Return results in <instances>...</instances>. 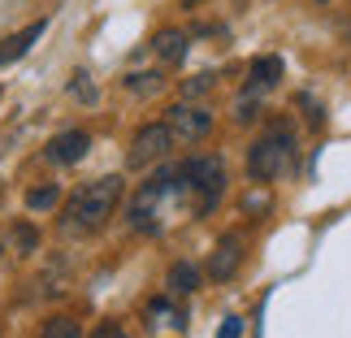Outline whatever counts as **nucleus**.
<instances>
[{
	"mask_svg": "<svg viewBox=\"0 0 351 338\" xmlns=\"http://www.w3.org/2000/svg\"><path fill=\"white\" fill-rule=\"evenodd\" d=\"M39 338H83V326H78L74 317H48Z\"/></svg>",
	"mask_w": 351,
	"mask_h": 338,
	"instance_id": "17",
	"label": "nucleus"
},
{
	"mask_svg": "<svg viewBox=\"0 0 351 338\" xmlns=\"http://www.w3.org/2000/svg\"><path fill=\"white\" fill-rule=\"evenodd\" d=\"M165 83H169V78L160 74V70H139V74H126V83H121V87H126L130 96L147 100V96H160V91H165Z\"/></svg>",
	"mask_w": 351,
	"mask_h": 338,
	"instance_id": "14",
	"label": "nucleus"
},
{
	"mask_svg": "<svg viewBox=\"0 0 351 338\" xmlns=\"http://www.w3.org/2000/svg\"><path fill=\"white\" fill-rule=\"evenodd\" d=\"M217 338H243V317H226L221 330H217Z\"/></svg>",
	"mask_w": 351,
	"mask_h": 338,
	"instance_id": "21",
	"label": "nucleus"
},
{
	"mask_svg": "<svg viewBox=\"0 0 351 338\" xmlns=\"http://www.w3.org/2000/svg\"><path fill=\"white\" fill-rule=\"evenodd\" d=\"M44 31H48V18H35L31 26H22V31H13V35H5L0 39V65H13V61H22L26 52H31L39 39H44Z\"/></svg>",
	"mask_w": 351,
	"mask_h": 338,
	"instance_id": "9",
	"label": "nucleus"
},
{
	"mask_svg": "<svg viewBox=\"0 0 351 338\" xmlns=\"http://www.w3.org/2000/svg\"><path fill=\"white\" fill-rule=\"evenodd\" d=\"M178 182H182V191L195 195V213H213L226 195V160L217 152L186 156L178 165Z\"/></svg>",
	"mask_w": 351,
	"mask_h": 338,
	"instance_id": "3",
	"label": "nucleus"
},
{
	"mask_svg": "<svg viewBox=\"0 0 351 338\" xmlns=\"http://www.w3.org/2000/svg\"><path fill=\"white\" fill-rule=\"evenodd\" d=\"M213 87H217V74H213V70H204V74H191V78H182V83H178L182 100H204Z\"/></svg>",
	"mask_w": 351,
	"mask_h": 338,
	"instance_id": "16",
	"label": "nucleus"
},
{
	"mask_svg": "<svg viewBox=\"0 0 351 338\" xmlns=\"http://www.w3.org/2000/svg\"><path fill=\"white\" fill-rule=\"evenodd\" d=\"M199 282H204V274L191 261H173L165 274V291H169V300H186V295L199 291Z\"/></svg>",
	"mask_w": 351,
	"mask_h": 338,
	"instance_id": "11",
	"label": "nucleus"
},
{
	"mask_svg": "<svg viewBox=\"0 0 351 338\" xmlns=\"http://www.w3.org/2000/svg\"><path fill=\"white\" fill-rule=\"evenodd\" d=\"M282 74H287V65H282V57H274V52H265V57H256V61L247 65V83L261 87L265 96L282 83Z\"/></svg>",
	"mask_w": 351,
	"mask_h": 338,
	"instance_id": "12",
	"label": "nucleus"
},
{
	"mask_svg": "<svg viewBox=\"0 0 351 338\" xmlns=\"http://www.w3.org/2000/svg\"><path fill=\"white\" fill-rule=\"evenodd\" d=\"M313 5H330V0H313Z\"/></svg>",
	"mask_w": 351,
	"mask_h": 338,
	"instance_id": "24",
	"label": "nucleus"
},
{
	"mask_svg": "<svg viewBox=\"0 0 351 338\" xmlns=\"http://www.w3.org/2000/svg\"><path fill=\"white\" fill-rule=\"evenodd\" d=\"M87 152H91V134L74 126V130L52 134L48 147H44V160H48V165H78Z\"/></svg>",
	"mask_w": 351,
	"mask_h": 338,
	"instance_id": "8",
	"label": "nucleus"
},
{
	"mask_svg": "<svg viewBox=\"0 0 351 338\" xmlns=\"http://www.w3.org/2000/svg\"><path fill=\"white\" fill-rule=\"evenodd\" d=\"M178 5H182V9H199V5H204V0H178Z\"/></svg>",
	"mask_w": 351,
	"mask_h": 338,
	"instance_id": "23",
	"label": "nucleus"
},
{
	"mask_svg": "<svg viewBox=\"0 0 351 338\" xmlns=\"http://www.w3.org/2000/svg\"><path fill=\"white\" fill-rule=\"evenodd\" d=\"M291 165H295V126L287 117H278V121H269V126L252 139V147H247V178L269 186Z\"/></svg>",
	"mask_w": 351,
	"mask_h": 338,
	"instance_id": "2",
	"label": "nucleus"
},
{
	"mask_svg": "<svg viewBox=\"0 0 351 338\" xmlns=\"http://www.w3.org/2000/svg\"><path fill=\"white\" fill-rule=\"evenodd\" d=\"M261 109H265V91L261 87H252V83H243V91H239V100H234V126H252L256 117H261Z\"/></svg>",
	"mask_w": 351,
	"mask_h": 338,
	"instance_id": "13",
	"label": "nucleus"
},
{
	"mask_svg": "<svg viewBox=\"0 0 351 338\" xmlns=\"http://www.w3.org/2000/svg\"><path fill=\"white\" fill-rule=\"evenodd\" d=\"M35 248H39V230L31 221H18V226H13V252H18V256H31Z\"/></svg>",
	"mask_w": 351,
	"mask_h": 338,
	"instance_id": "18",
	"label": "nucleus"
},
{
	"mask_svg": "<svg viewBox=\"0 0 351 338\" xmlns=\"http://www.w3.org/2000/svg\"><path fill=\"white\" fill-rule=\"evenodd\" d=\"M173 191H182L178 169H156L152 178L130 195V204H126L130 230H139V234H156V230H160V200H169Z\"/></svg>",
	"mask_w": 351,
	"mask_h": 338,
	"instance_id": "4",
	"label": "nucleus"
},
{
	"mask_svg": "<svg viewBox=\"0 0 351 338\" xmlns=\"http://www.w3.org/2000/svg\"><path fill=\"white\" fill-rule=\"evenodd\" d=\"M165 126L173 130V143H204L213 126H217V117H213L208 104H195V100H178L165 109Z\"/></svg>",
	"mask_w": 351,
	"mask_h": 338,
	"instance_id": "5",
	"label": "nucleus"
},
{
	"mask_svg": "<svg viewBox=\"0 0 351 338\" xmlns=\"http://www.w3.org/2000/svg\"><path fill=\"white\" fill-rule=\"evenodd\" d=\"M57 204H61V186L57 182H39V186L26 191V208L31 213H52Z\"/></svg>",
	"mask_w": 351,
	"mask_h": 338,
	"instance_id": "15",
	"label": "nucleus"
},
{
	"mask_svg": "<svg viewBox=\"0 0 351 338\" xmlns=\"http://www.w3.org/2000/svg\"><path fill=\"white\" fill-rule=\"evenodd\" d=\"M91 338H126V330H121L117 321H100V326L91 330Z\"/></svg>",
	"mask_w": 351,
	"mask_h": 338,
	"instance_id": "20",
	"label": "nucleus"
},
{
	"mask_svg": "<svg viewBox=\"0 0 351 338\" xmlns=\"http://www.w3.org/2000/svg\"><path fill=\"white\" fill-rule=\"evenodd\" d=\"M173 130L165 126V117L160 121H147V126L134 130V139H130V152H126V165L130 169H147V165H156V160H165L173 152Z\"/></svg>",
	"mask_w": 351,
	"mask_h": 338,
	"instance_id": "6",
	"label": "nucleus"
},
{
	"mask_svg": "<svg viewBox=\"0 0 351 338\" xmlns=\"http://www.w3.org/2000/svg\"><path fill=\"white\" fill-rule=\"evenodd\" d=\"M70 96H74V100H87V104H96V87H91V74H83V70L74 74V83H70Z\"/></svg>",
	"mask_w": 351,
	"mask_h": 338,
	"instance_id": "19",
	"label": "nucleus"
},
{
	"mask_svg": "<svg viewBox=\"0 0 351 338\" xmlns=\"http://www.w3.org/2000/svg\"><path fill=\"white\" fill-rule=\"evenodd\" d=\"M121 195H126V178H121V173H104L96 182H83L61 208V234H70V239L100 234V230L109 226V217L117 213Z\"/></svg>",
	"mask_w": 351,
	"mask_h": 338,
	"instance_id": "1",
	"label": "nucleus"
},
{
	"mask_svg": "<svg viewBox=\"0 0 351 338\" xmlns=\"http://www.w3.org/2000/svg\"><path fill=\"white\" fill-rule=\"evenodd\" d=\"M300 109H308V126H321V109L313 96H300Z\"/></svg>",
	"mask_w": 351,
	"mask_h": 338,
	"instance_id": "22",
	"label": "nucleus"
},
{
	"mask_svg": "<svg viewBox=\"0 0 351 338\" xmlns=\"http://www.w3.org/2000/svg\"><path fill=\"white\" fill-rule=\"evenodd\" d=\"M186 48H191V35L178 31V26H165V31L152 35V57H156L160 65H169V70L186 61Z\"/></svg>",
	"mask_w": 351,
	"mask_h": 338,
	"instance_id": "10",
	"label": "nucleus"
},
{
	"mask_svg": "<svg viewBox=\"0 0 351 338\" xmlns=\"http://www.w3.org/2000/svg\"><path fill=\"white\" fill-rule=\"evenodd\" d=\"M243 248H247V243H243V234H221L217 248H213V256H208V269H204V274H208L213 282H230L239 269H243V256H247Z\"/></svg>",
	"mask_w": 351,
	"mask_h": 338,
	"instance_id": "7",
	"label": "nucleus"
}]
</instances>
